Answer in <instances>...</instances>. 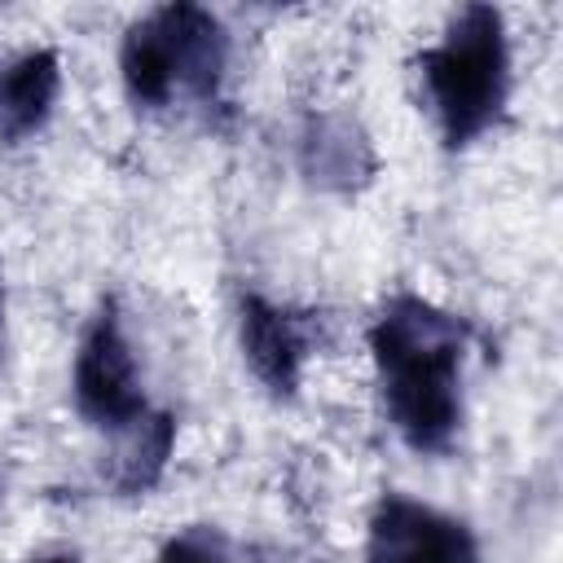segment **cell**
I'll return each instance as SVG.
<instances>
[{"instance_id": "cell-1", "label": "cell", "mask_w": 563, "mask_h": 563, "mask_svg": "<svg viewBox=\"0 0 563 563\" xmlns=\"http://www.w3.org/2000/svg\"><path fill=\"white\" fill-rule=\"evenodd\" d=\"M369 352L396 435L413 453H444L462 427V321L422 295H391L369 325Z\"/></svg>"}, {"instance_id": "cell-9", "label": "cell", "mask_w": 563, "mask_h": 563, "mask_svg": "<svg viewBox=\"0 0 563 563\" xmlns=\"http://www.w3.org/2000/svg\"><path fill=\"white\" fill-rule=\"evenodd\" d=\"M172 449H176V418L163 413V409H150L145 418H136L128 431L114 435L110 475H106L110 488L123 493V497L150 493L163 479Z\"/></svg>"}, {"instance_id": "cell-10", "label": "cell", "mask_w": 563, "mask_h": 563, "mask_svg": "<svg viewBox=\"0 0 563 563\" xmlns=\"http://www.w3.org/2000/svg\"><path fill=\"white\" fill-rule=\"evenodd\" d=\"M119 70H123V88L136 106L145 110H163L176 97L172 84V57H167V40L154 13H145L141 22L128 26L123 48H119Z\"/></svg>"}, {"instance_id": "cell-6", "label": "cell", "mask_w": 563, "mask_h": 563, "mask_svg": "<svg viewBox=\"0 0 563 563\" xmlns=\"http://www.w3.org/2000/svg\"><path fill=\"white\" fill-rule=\"evenodd\" d=\"M154 18H158L163 40H167L176 92L194 97L198 106H216L220 84H224V66H229L224 22L202 4H163V9H154Z\"/></svg>"}, {"instance_id": "cell-13", "label": "cell", "mask_w": 563, "mask_h": 563, "mask_svg": "<svg viewBox=\"0 0 563 563\" xmlns=\"http://www.w3.org/2000/svg\"><path fill=\"white\" fill-rule=\"evenodd\" d=\"M0 308H4V303H0Z\"/></svg>"}, {"instance_id": "cell-8", "label": "cell", "mask_w": 563, "mask_h": 563, "mask_svg": "<svg viewBox=\"0 0 563 563\" xmlns=\"http://www.w3.org/2000/svg\"><path fill=\"white\" fill-rule=\"evenodd\" d=\"M62 92V62L53 48H26L0 70V136L9 145L35 136Z\"/></svg>"}, {"instance_id": "cell-12", "label": "cell", "mask_w": 563, "mask_h": 563, "mask_svg": "<svg viewBox=\"0 0 563 563\" xmlns=\"http://www.w3.org/2000/svg\"><path fill=\"white\" fill-rule=\"evenodd\" d=\"M31 563H79L75 554H40V559H31Z\"/></svg>"}, {"instance_id": "cell-7", "label": "cell", "mask_w": 563, "mask_h": 563, "mask_svg": "<svg viewBox=\"0 0 563 563\" xmlns=\"http://www.w3.org/2000/svg\"><path fill=\"white\" fill-rule=\"evenodd\" d=\"M378 158L365 128L347 114H312L299 132V172L321 189H361Z\"/></svg>"}, {"instance_id": "cell-4", "label": "cell", "mask_w": 563, "mask_h": 563, "mask_svg": "<svg viewBox=\"0 0 563 563\" xmlns=\"http://www.w3.org/2000/svg\"><path fill=\"white\" fill-rule=\"evenodd\" d=\"M369 563H479L471 528L405 493H387L369 515Z\"/></svg>"}, {"instance_id": "cell-11", "label": "cell", "mask_w": 563, "mask_h": 563, "mask_svg": "<svg viewBox=\"0 0 563 563\" xmlns=\"http://www.w3.org/2000/svg\"><path fill=\"white\" fill-rule=\"evenodd\" d=\"M154 563H229V545H224V537H220L216 528L198 523V528L176 532V537L158 550Z\"/></svg>"}, {"instance_id": "cell-5", "label": "cell", "mask_w": 563, "mask_h": 563, "mask_svg": "<svg viewBox=\"0 0 563 563\" xmlns=\"http://www.w3.org/2000/svg\"><path fill=\"white\" fill-rule=\"evenodd\" d=\"M308 352H312L308 317L264 295H242V356L277 400H290L299 391Z\"/></svg>"}, {"instance_id": "cell-3", "label": "cell", "mask_w": 563, "mask_h": 563, "mask_svg": "<svg viewBox=\"0 0 563 563\" xmlns=\"http://www.w3.org/2000/svg\"><path fill=\"white\" fill-rule=\"evenodd\" d=\"M70 396L84 422H92L97 431H128L136 418L150 413L145 391H141V369L132 356V343L123 334L119 308L114 299H106L97 308V317L88 321L79 352H75V374H70Z\"/></svg>"}, {"instance_id": "cell-2", "label": "cell", "mask_w": 563, "mask_h": 563, "mask_svg": "<svg viewBox=\"0 0 563 563\" xmlns=\"http://www.w3.org/2000/svg\"><path fill=\"white\" fill-rule=\"evenodd\" d=\"M418 75L449 150L479 141L510 97V44L493 4H466L440 44L422 48Z\"/></svg>"}]
</instances>
